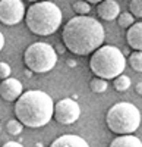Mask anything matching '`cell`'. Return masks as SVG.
I'll return each mask as SVG.
<instances>
[{
	"label": "cell",
	"mask_w": 142,
	"mask_h": 147,
	"mask_svg": "<svg viewBox=\"0 0 142 147\" xmlns=\"http://www.w3.org/2000/svg\"><path fill=\"white\" fill-rule=\"evenodd\" d=\"M62 38L67 50L78 56H85L103 46L104 28L95 18L79 15L66 22Z\"/></svg>",
	"instance_id": "1"
},
{
	"label": "cell",
	"mask_w": 142,
	"mask_h": 147,
	"mask_svg": "<svg viewBox=\"0 0 142 147\" xmlns=\"http://www.w3.org/2000/svg\"><path fill=\"white\" fill-rule=\"evenodd\" d=\"M15 115L16 119L28 128L44 127L54 116L53 99L41 90L25 91L16 100Z\"/></svg>",
	"instance_id": "2"
},
{
	"label": "cell",
	"mask_w": 142,
	"mask_h": 147,
	"mask_svg": "<svg viewBox=\"0 0 142 147\" xmlns=\"http://www.w3.org/2000/svg\"><path fill=\"white\" fill-rule=\"evenodd\" d=\"M62 10L57 5L43 0L32 3L25 15L27 27L31 32L37 35H50L54 34L62 25Z\"/></svg>",
	"instance_id": "3"
},
{
	"label": "cell",
	"mask_w": 142,
	"mask_h": 147,
	"mask_svg": "<svg viewBox=\"0 0 142 147\" xmlns=\"http://www.w3.org/2000/svg\"><path fill=\"white\" fill-rule=\"evenodd\" d=\"M89 68L100 78L114 80L123 74L126 68V59L117 47L101 46L91 55Z\"/></svg>",
	"instance_id": "4"
},
{
	"label": "cell",
	"mask_w": 142,
	"mask_h": 147,
	"mask_svg": "<svg viewBox=\"0 0 142 147\" xmlns=\"http://www.w3.org/2000/svg\"><path fill=\"white\" fill-rule=\"evenodd\" d=\"M105 122L109 129L117 136L132 134L141 125V112L132 103L119 102L109 109Z\"/></svg>",
	"instance_id": "5"
},
{
	"label": "cell",
	"mask_w": 142,
	"mask_h": 147,
	"mask_svg": "<svg viewBox=\"0 0 142 147\" xmlns=\"http://www.w3.org/2000/svg\"><path fill=\"white\" fill-rule=\"evenodd\" d=\"M23 62L29 71L44 74L51 71L57 63V53L49 43H34L23 53Z\"/></svg>",
	"instance_id": "6"
},
{
	"label": "cell",
	"mask_w": 142,
	"mask_h": 147,
	"mask_svg": "<svg viewBox=\"0 0 142 147\" xmlns=\"http://www.w3.org/2000/svg\"><path fill=\"white\" fill-rule=\"evenodd\" d=\"M25 16V5L22 0H0V22L5 25H16Z\"/></svg>",
	"instance_id": "7"
},
{
	"label": "cell",
	"mask_w": 142,
	"mask_h": 147,
	"mask_svg": "<svg viewBox=\"0 0 142 147\" xmlns=\"http://www.w3.org/2000/svg\"><path fill=\"white\" fill-rule=\"evenodd\" d=\"M81 116V107L73 99H62L54 105V118L59 124L72 125Z\"/></svg>",
	"instance_id": "8"
},
{
	"label": "cell",
	"mask_w": 142,
	"mask_h": 147,
	"mask_svg": "<svg viewBox=\"0 0 142 147\" xmlns=\"http://www.w3.org/2000/svg\"><path fill=\"white\" fill-rule=\"evenodd\" d=\"M22 82L16 78H6L2 81L0 84V96L2 99L6 100V102H13V100H18L19 97L22 96Z\"/></svg>",
	"instance_id": "9"
},
{
	"label": "cell",
	"mask_w": 142,
	"mask_h": 147,
	"mask_svg": "<svg viewBox=\"0 0 142 147\" xmlns=\"http://www.w3.org/2000/svg\"><path fill=\"white\" fill-rule=\"evenodd\" d=\"M97 13L104 21H113L120 15V5L116 0H103L97 6Z\"/></svg>",
	"instance_id": "10"
},
{
	"label": "cell",
	"mask_w": 142,
	"mask_h": 147,
	"mask_svg": "<svg viewBox=\"0 0 142 147\" xmlns=\"http://www.w3.org/2000/svg\"><path fill=\"white\" fill-rule=\"evenodd\" d=\"M126 40L133 50L142 52V22H135L132 27L127 28Z\"/></svg>",
	"instance_id": "11"
},
{
	"label": "cell",
	"mask_w": 142,
	"mask_h": 147,
	"mask_svg": "<svg viewBox=\"0 0 142 147\" xmlns=\"http://www.w3.org/2000/svg\"><path fill=\"white\" fill-rule=\"evenodd\" d=\"M50 147H89V144L79 136H73V134H66V136H60L56 138Z\"/></svg>",
	"instance_id": "12"
},
{
	"label": "cell",
	"mask_w": 142,
	"mask_h": 147,
	"mask_svg": "<svg viewBox=\"0 0 142 147\" xmlns=\"http://www.w3.org/2000/svg\"><path fill=\"white\" fill-rule=\"evenodd\" d=\"M110 147H142V141L132 134H125V136H117L111 141Z\"/></svg>",
	"instance_id": "13"
},
{
	"label": "cell",
	"mask_w": 142,
	"mask_h": 147,
	"mask_svg": "<svg viewBox=\"0 0 142 147\" xmlns=\"http://www.w3.org/2000/svg\"><path fill=\"white\" fill-rule=\"evenodd\" d=\"M89 88H91L92 93H97V94L104 93L105 90H107V80L100 78V77L94 78V80H91V82H89Z\"/></svg>",
	"instance_id": "14"
},
{
	"label": "cell",
	"mask_w": 142,
	"mask_h": 147,
	"mask_svg": "<svg viewBox=\"0 0 142 147\" xmlns=\"http://www.w3.org/2000/svg\"><path fill=\"white\" fill-rule=\"evenodd\" d=\"M113 85H114L116 91H126V90H129V87H131V78L122 74V75L114 78Z\"/></svg>",
	"instance_id": "15"
},
{
	"label": "cell",
	"mask_w": 142,
	"mask_h": 147,
	"mask_svg": "<svg viewBox=\"0 0 142 147\" xmlns=\"http://www.w3.org/2000/svg\"><path fill=\"white\" fill-rule=\"evenodd\" d=\"M22 128H23V124L18 119H10L6 124V131H7V134H10V136H19V134L22 132Z\"/></svg>",
	"instance_id": "16"
},
{
	"label": "cell",
	"mask_w": 142,
	"mask_h": 147,
	"mask_svg": "<svg viewBox=\"0 0 142 147\" xmlns=\"http://www.w3.org/2000/svg\"><path fill=\"white\" fill-rule=\"evenodd\" d=\"M135 16L131 13V12H120V15L119 18H117V21H119V25L123 27V28H129V27H132L133 24H135Z\"/></svg>",
	"instance_id": "17"
},
{
	"label": "cell",
	"mask_w": 142,
	"mask_h": 147,
	"mask_svg": "<svg viewBox=\"0 0 142 147\" xmlns=\"http://www.w3.org/2000/svg\"><path fill=\"white\" fill-rule=\"evenodd\" d=\"M129 62H131V66L135 71L142 72V52L135 50L131 56H129Z\"/></svg>",
	"instance_id": "18"
},
{
	"label": "cell",
	"mask_w": 142,
	"mask_h": 147,
	"mask_svg": "<svg viewBox=\"0 0 142 147\" xmlns=\"http://www.w3.org/2000/svg\"><path fill=\"white\" fill-rule=\"evenodd\" d=\"M73 10H75V13L78 15H87L89 13V10H91V6L88 2H85V0H78V2L73 3Z\"/></svg>",
	"instance_id": "19"
},
{
	"label": "cell",
	"mask_w": 142,
	"mask_h": 147,
	"mask_svg": "<svg viewBox=\"0 0 142 147\" xmlns=\"http://www.w3.org/2000/svg\"><path fill=\"white\" fill-rule=\"evenodd\" d=\"M129 12L136 18H142V0H131Z\"/></svg>",
	"instance_id": "20"
},
{
	"label": "cell",
	"mask_w": 142,
	"mask_h": 147,
	"mask_svg": "<svg viewBox=\"0 0 142 147\" xmlns=\"http://www.w3.org/2000/svg\"><path fill=\"white\" fill-rule=\"evenodd\" d=\"M12 74V69H10V65L6 63V62H0V78L2 80H6L10 77Z\"/></svg>",
	"instance_id": "21"
},
{
	"label": "cell",
	"mask_w": 142,
	"mask_h": 147,
	"mask_svg": "<svg viewBox=\"0 0 142 147\" xmlns=\"http://www.w3.org/2000/svg\"><path fill=\"white\" fill-rule=\"evenodd\" d=\"M2 147H23L21 143H16V141H7L6 144H3Z\"/></svg>",
	"instance_id": "22"
},
{
	"label": "cell",
	"mask_w": 142,
	"mask_h": 147,
	"mask_svg": "<svg viewBox=\"0 0 142 147\" xmlns=\"http://www.w3.org/2000/svg\"><path fill=\"white\" fill-rule=\"evenodd\" d=\"M135 90H136V93H138L139 96H142V82H138V84L135 85Z\"/></svg>",
	"instance_id": "23"
},
{
	"label": "cell",
	"mask_w": 142,
	"mask_h": 147,
	"mask_svg": "<svg viewBox=\"0 0 142 147\" xmlns=\"http://www.w3.org/2000/svg\"><path fill=\"white\" fill-rule=\"evenodd\" d=\"M5 47V35L2 34V31H0V50Z\"/></svg>",
	"instance_id": "24"
},
{
	"label": "cell",
	"mask_w": 142,
	"mask_h": 147,
	"mask_svg": "<svg viewBox=\"0 0 142 147\" xmlns=\"http://www.w3.org/2000/svg\"><path fill=\"white\" fill-rule=\"evenodd\" d=\"M85 2H88V3H101L103 0H85Z\"/></svg>",
	"instance_id": "25"
},
{
	"label": "cell",
	"mask_w": 142,
	"mask_h": 147,
	"mask_svg": "<svg viewBox=\"0 0 142 147\" xmlns=\"http://www.w3.org/2000/svg\"><path fill=\"white\" fill-rule=\"evenodd\" d=\"M28 2H35L37 3V2H43V0H28Z\"/></svg>",
	"instance_id": "26"
}]
</instances>
